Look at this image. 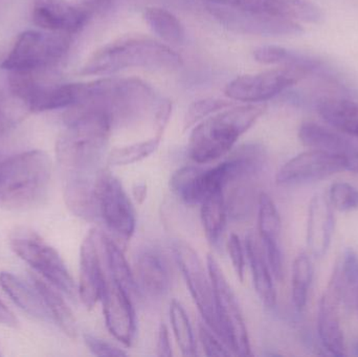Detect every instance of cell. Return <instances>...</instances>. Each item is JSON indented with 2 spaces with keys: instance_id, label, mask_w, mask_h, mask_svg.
Segmentation results:
<instances>
[{
  "instance_id": "cell-1",
  "label": "cell",
  "mask_w": 358,
  "mask_h": 357,
  "mask_svg": "<svg viewBox=\"0 0 358 357\" xmlns=\"http://www.w3.org/2000/svg\"><path fill=\"white\" fill-rule=\"evenodd\" d=\"M65 122L66 127L56 145L64 180L94 175L106 152L113 121L102 111L71 107Z\"/></svg>"
},
{
  "instance_id": "cell-2",
  "label": "cell",
  "mask_w": 358,
  "mask_h": 357,
  "mask_svg": "<svg viewBox=\"0 0 358 357\" xmlns=\"http://www.w3.org/2000/svg\"><path fill=\"white\" fill-rule=\"evenodd\" d=\"M182 58L169 46L144 36H125L96 50L80 68L82 75H107L128 68L171 71Z\"/></svg>"
},
{
  "instance_id": "cell-3",
  "label": "cell",
  "mask_w": 358,
  "mask_h": 357,
  "mask_svg": "<svg viewBox=\"0 0 358 357\" xmlns=\"http://www.w3.org/2000/svg\"><path fill=\"white\" fill-rule=\"evenodd\" d=\"M266 110L263 103L229 107L202 119L192 131L189 154L197 163H208L220 159L233 148Z\"/></svg>"
},
{
  "instance_id": "cell-4",
  "label": "cell",
  "mask_w": 358,
  "mask_h": 357,
  "mask_svg": "<svg viewBox=\"0 0 358 357\" xmlns=\"http://www.w3.org/2000/svg\"><path fill=\"white\" fill-rule=\"evenodd\" d=\"M50 159L31 150L0 161V207L23 211L37 205L48 193Z\"/></svg>"
},
{
  "instance_id": "cell-5",
  "label": "cell",
  "mask_w": 358,
  "mask_h": 357,
  "mask_svg": "<svg viewBox=\"0 0 358 357\" xmlns=\"http://www.w3.org/2000/svg\"><path fill=\"white\" fill-rule=\"evenodd\" d=\"M155 100V90L142 80L105 78L82 83L81 99L73 107L102 111L113 123L146 110Z\"/></svg>"
},
{
  "instance_id": "cell-6",
  "label": "cell",
  "mask_w": 358,
  "mask_h": 357,
  "mask_svg": "<svg viewBox=\"0 0 358 357\" xmlns=\"http://www.w3.org/2000/svg\"><path fill=\"white\" fill-rule=\"evenodd\" d=\"M71 43L69 34L23 31L2 62V69L17 75H40L48 73L66 57Z\"/></svg>"
},
{
  "instance_id": "cell-7",
  "label": "cell",
  "mask_w": 358,
  "mask_h": 357,
  "mask_svg": "<svg viewBox=\"0 0 358 357\" xmlns=\"http://www.w3.org/2000/svg\"><path fill=\"white\" fill-rule=\"evenodd\" d=\"M10 249L27 262L50 284L63 295L75 299V281L58 252L48 245L37 232L25 226L15 228L10 235Z\"/></svg>"
},
{
  "instance_id": "cell-8",
  "label": "cell",
  "mask_w": 358,
  "mask_h": 357,
  "mask_svg": "<svg viewBox=\"0 0 358 357\" xmlns=\"http://www.w3.org/2000/svg\"><path fill=\"white\" fill-rule=\"evenodd\" d=\"M206 266L214 291L215 310L220 329V339L236 356H250V337L237 298L220 265L212 255L208 256Z\"/></svg>"
},
{
  "instance_id": "cell-9",
  "label": "cell",
  "mask_w": 358,
  "mask_h": 357,
  "mask_svg": "<svg viewBox=\"0 0 358 357\" xmlns=\"http://www.w3.org/2000/svg\"><path fill=\"white\" fill-rule=\"evenodd\" d=\"M96 197L100 219L113 234L129 240L136 232V211L123 184L108 170L96 174Z\"/></svg>"
},
{
  "instance_id": "cell-10",
  "label": "cell",
  "mask_w": 358,
  "mask_h": 357,
  "mask_svg": "<svg viewBox=\"0 0 358 357\" xmlns=\"http://www.w3.org/2000/svg\"><path fill=\"white\" fill-rule=\"evenodd\" d=\"M310 73L299 67L284 66L252 75H240L227 84L224 94L240 102L262 103L281 94Z\"/></svg>"
},
{
  "instance_id": "cell-11",
  "label": "cell",
  "mask_w": 358,
  "mask_h": 357,
  "mask_svg": "<svg viewBox=\"0 0 358 357\" xmlns=\"http://www.w3.org/2000/svg\"><path fill=\"white\" fill-rule=\"evenodd\" d=\"M172 251L202 319L217 337H220V329L215 310L214 291L208 272L204 270L203 264L193 247L185 241H176Z\"/></svg>"
},
{
  "instance_id": "cell-12",
  "label": "cell",
  "mask_w": 358,
  "mask_h": 357,
  "mask_svg": "<svg viewBox=\"0 0 358 357\" xmlns=\"http://www.w3.org/2000/svg\"><path fill=\"white\" fill-rule=\"evenodd\" d=\"M212 16L231 31L260 36L299 35L304 31L296 21L221 4L208 6Z\"/></svg>"
},
{
  "instance_id": "cell-13",
  "label": "cell",
  "mask_w": 358,
  "mask_h": 357,
  "mask_svg": "<svg viewBox=\"0 0 358 357\" xmlns=\"http://www.w3.org/2000/svg\"><path fill=\"white\" fill-rule=\"evenodd\" d=\"M343 171H347L346 159L313 149L289 159L278 172L275 182L280 186L306 184L325 180Z\"/></svg>"
},
{
  "instance_id": "cell-14",
  "label": "cell",
  "mask_w": 358,
  "mask_h": 357,
  "mask_svg": "<svg viewBox=\"0 0 358 357\" xmlns=\"http://www.w3.org/2000/svg\"><path fill=\"white\" fill-rule=\"evenodd\" d=\"M101 301L109 333L120 343L130 347L136 337V318L129 293L105 275Z\"/></svg>"
},
{
  "instance_id": "cell-15",
  "label": "cell",
  "mask_w": 358,
  "mask_h": 357,
  "mask_svg": "<svg viewBox=\"0 0 358 357\" xmlns=\"http://www.w3.org/2000/svg\"><path fill=\"white\" fill-rule=\"evenodd\" d=\"M342 304L338 266L334 268L327 289L324 291L317 312V333L324 348L336 356H346L344 333L341 325L340 306Z\"/></svg>"
},
{
  "instance_id": "cell-16",
  "label": "cell",
  "mask_w": 358,
  "mask_h": 357,
  "mask_svg": "<svg viewBox=\"0 0 358 357\" xmlns=\"http://www.w3.org/2000/svg\"><path fill=\"white\" fill-rule=\"evenodd\" d=\"M90 10L67 0H34L31 17L41 29L71 35L83 29L90 19Z\"/></svg>"
},
{
  "instance_id": "cell-17",
  "label": "cell",
  "mask_w": 358,
  "mask_h": 357,
  "mask_svg": "<svg viewBox=\"0 0 358 357\" xmlns=\"http://www.w3.org/2000/svg\"><path fill=\"white\" fill-rule=\"evenodd\" d=\"M100 233L92 231L82 242L80 249V299L87 309H92L101 301L105 272L100 257Z\"/></svg>"
},
{
  "instance_id": "cell-18",
  "label": "cell",
  "mask_w": 358,
  "mask_h": 357,
  "mask_svg": "<svg viewBox=\"0 0 358 357\" xmlns=\"http://www.w3.org/2000/svg\"><path fill=\"white\" fill-rule=\"evenodd\" d=\"M299 138L309 148L346 159L347 171L358 174V144L355 140L313 122L301 125Z\"/></svg>"
},
{
  "instance_id": "cell-19",
  "label": "cell",
  "mask_w": 358,
  "mask_h": 357,
  "mask_svg": "<svg viewBox=\"0 0 358 357\" xmlns=\"http://www.w3.org/2000/svg\"><path fill=\"white\" fill-rule=\"evenodd\" d=\"M334 210L328 197L323 194L315 195L309 203L307 245L315 258H323L331 245L336 228Z\"/></svg>"
},
{
  "instance_id": "cell-20",
  "label": "cell",
  "mask_w": 358,
  "mask_h": 357,
  "mask_svg": "<svg viewBox=\"0 0 358 357\" xmlns=\"http://www.w3.org/2000/svg\"><path fill=\"white\" fill-rule=\"evenodd\" d=\"M134 276L138 289L150 297H164L169 291L171 285L169 264L157 249H145L138 254Z\"/></svg>"
},
{
  "instance_id": "cell-21",
  "label": "cell",
  "mask_w": 358,
  "mask_h": 357,
  "mask_svg": "<svg viewBox=\"0 0 358 357\" xmlns=\"http://www.w3.org/2000/svg\"><path fill=\"white\" fill-rule=\"evenodd\" d=\"M96 174L66 178L63 182L67 207L76 216L87 221L100 219L96 197Z\"/></svg>"
},
{
  "instance_id": "cell-22",
  "label": "cell",
  "mask_w": 358,
  "mask_h": 357,
  "mask_svg": "<svg viewBox=\"0 0 358 357\" xmlns=\"http://www.w3.org/2000/svg\"><path fill=\"white\" fill-rule=\"evenodd\" d=\"M245 249L257 293L267 308H273L277 303V293L273 284V272L260 238L252 233L248 234L245 238Z\"/></svg>"
},
{
  "instance_id": "cell-23",
  "label": "cell",
  "mask_w": 358,
  "mask_h": 357,
  "mask_svg": "<svg viewBox=\"0 0 358 357\" xmlns=\"http://www.w3.org/2000/svg\"><path fill=\"white\" fill-rule=\"evenodd\" d=\"M0 286L21 310L37 320H50L48 308L35 286L33 289L18 277L8 272L0 274Z\"/></svg>"
},
{
  "instance_id": "cell-24",
  "label": "cell",
  "mask_w": 358,
  "mask_h": 357,
  "mask_svg": "<svg viewBox=\"0 0 358 357\" xmlns=\"http://www.w3.org/2000/svg\"><path fill=\"white\" fill-rule=\"evenodd\" d=\"M322 119L343 134L358 138V102L343 98H325L317 102Z\"/></svg>"
},
{
  "instance_id": "cell-25",
  "label": "cell",
  "mask_w": 358,
  "mask_h": 357,
  "mask_svg": "<svg viewBox=\"0 0 358 357\" xmlns=\"http://www.w3.org/2000/svg\"><path fill=\"white\" fill-rule=\"evenodd\" d=\"M31 280L38 293L41 296L50 319L56 322L67 337L76 339L78 333L77 322L71 308L61 296V291H57L58 289L56 287L52 286V284H48L34 275H31Z\"/></svg>"
},
{
  "instance_id": "cell-26",
  "label": "cell",
  "mask_w": 358,
  "mask_h": 357,
  "mask_svg": "<svg viewBox=\"0 0 358 357\" xmlns=\"http://www.w3.org/2000/svg\"><path fill=\"white\" fill-rule=\"evenodd\" d=\"M200 205V216L204 234L210 245H217L222 238L229 215L224 190L210 193Z\"/></svg>"
},
{
  "instance_id": "cell-27",
  "label": "cell",
  "mask_w": 358,
  "mask_h": 357,
  "mask_svg": "<svg viewBox=\"0 0 358 357\" xmlns=\"http://www.w3.org/2000/svg\"><path fill=\"white\" fill-rule=\"evenodd\" d=\"M204 172L206 169L196 166L180 168L170 178V189L187 205L201 203L206 196Z\"/></svg>"
},
{
  "instance_id": "cell-28",
  "label": "cell",
  "mask_w": 358,
  "mask_h": 357,
  "mask_svg": "<svg viewBox=\"0 0 358 357\" xmlns=\"http://www.w3.org/2000/svg\"><path fill=\"white\" fill-rule=\"evenodd\" d=\"M100 245L110 275L109 278L113 279L130 296L136 293L138 289V283L123 251L115 241L103 234H100Z\"/></svg>"
},
{
  "instance_id": "cell-29",
  "label": "cell",
  "mask_w": 358,
  "mask_h": 357,
  "mask_svg": "<svg viewBox=\"0 0 358 357\" xmlns=\"http://www.w3.org/2000/svg\"><path fill=\"white\" fill-rule=\"evenodd\" d=\"M144 18L150 29L168 43L182 44L185 41L182 23L166 8L157 6L145 8Z\"/></svg>"
},
{
  "instance_id": "cell-30",
  "label": "cell",
  "mask_w": 358,
  "mask_h": 357,
  "mask_svg": "<svg viewBox=\"0 0 358 357\" xmlns=\"http://www.w3.org/2000/svg\"><path fill=\"white\" fill-rule=\"evenodd\" d=\"M340 278L342 303L352 308L358 316V255L347 249L342 260L336 264Z\"/></svg>"
},
{
  "instance_id": "cell-31",
  "label": "cell",
  "mask_w": 358,
  "mask_h": 357,
  "mask_svg": "<svg viewBox=\"0 0 358 357\" xmlns=\"http://www.w3.org/2000/svg\"><path fill=\"white\" fill-rule=\"evenodd\" d=\"M281 226V216L277 205L268 194L260 193L258 196V231L261 242L263 245L279 243Z\"/></svg>"
},
{
  "instance_id": "cell-32",
  "label": "cell",
  "mask_w": 358,
  "mask_h": 357,
  "mask_svg": "<svg viewBox=\"0 0 358 357\" xmlns=\"http://www.w3.org/2000/svg\"><path fill=\"white\" fill-rule=\"evenodd\" d=\"M313 264L306 253H301L292 265V297L294 307L302 312L308 301L309 289L313 282Z\"/></svg>"
},
{
  "instance_id": "cell-33",
  "label": "cell",
  "mask_w": 358,
  "mask_h": 357,
  "mask_svg": "<svg viewBox=\"0 0 358 357\" xmlns=\"http://www.w3.org/2000/svg\"><path fill=\"white\" fill-rule=\"evenodd\" d=\"M169 314L172 330L181 354L183 356H195L196 344L191 322L187 312L178 300H172Z\"/></svg>"
},
{
  "instance_id": "cell-34",
  "label": "cell",
  "mask_w": 358,
  "mask_h": 357,
  "mask_svg": "<svg viewBox=\"0 0 358 357\" xmlns=\"http://www.w3.org/2000/svg\"><path fill=\"white\" fill-rule=\"evenodd\" d=\"M31 112L20 98L8 92H0V143Z\"/></svg>"
},
{
  "instance_id": "cell-35",
  "label": "cell",
  "mask_w": 358,
  "mask_h": 357,
  "mask_svg": "<svg viewBox=\"0 0 358 357\" xmlns=\"http://www.w3.org/2000/svg\"><path fill=\"white\" fill-rule=\"evenodd\" d=\"M161 140V138L155 136V138L144 140V142L117 147L109 153V165L121 167V166L138 163L155 153L159 148Z\"/></svg>"
},
{
  "instance_id": "cell-36",
  "label": "cell",
  "mask_w": 358,
  "mask_h": 357,
  "mask_svg": "<svg viewBox=\"0 0 358 357\" xmlns=\"http://www.w3.org/2000/svg\"><path fill=\"white\" fill-rule=\"evenodd\" d=\"M231 106H233L231 102L221 99L210 98L196 101L187 109L185 119V129H189L198 122H201L210 115Z\"/></svg>"
},
{
  "instance_id": "cell-37",
  "label": "cell",
  "mask_w": 358,
  "mask_h": 357,
  "mask_svg": "<svg viewBox=\"0 0 358 357\" xmlns=\"http://www.w3.org/2000/svg\"><path fill=\"white\" fill-rule=\"evenodd\" d=\"M334 210L349 212L358 209V189L348 182H334L328 195Z\"/></svg>"
},
{
  "instance_id": "cell-38",
  "label": "cell",
  "mask_w": 358,
  "mask_h": 357,
  "mask_svg": "<svg viewBox=\"0 0 358 357\" xmlns=\"http://www.w3.org/2000/svg\"><path fill=\"white\" fill-rule=\"evenodd\" d=\"M255 195L250 186L234 189L227 201V213L235 219L248 217L254 205Z\"/></svg>"
},
{
  "instance_id": "cell-39",
  "label": "cell",
  "mask_w": 358,
  "mask_h": 357,
  "mask_svg": "<svg viewBox=\"0 0 358 357\" xmlns=\"http://www.w3.org/2000/svg\"><path fill=\"white\" fill-rule=\"evenodd\" d=\"M227 251H229V259H231L236 276L241 282H243L244 272H245V256H244L243 245L238 235L231 234L229 236V241H227Z\"/></svg>"
},
{
  "instance_id": "cell-40",
  "label": "cell",
  "mask_w": 358,
  "mask_h": 357,
  "mask_svg": "<svg viewBox=\"0 0 358 357\" xmlns=\"http://www.w3.org/2000/svg\"><path fill=\"white\" fill-rule=\"evenodd\" d=\"M199 339L208 356L227 357L231 356L227 348L217 340L216 333L208 325H199Z\"/></svg>"
},
{
  "instance_id": "cell-41",
  "label": "cell",
  "mask_w": 358,
  "mask_h": 357,
  "mask_svg": "<svg viewBox=\"0 0 358 357\" xmlns=\"http://www.w3.org/2000/svg\"><path fill=\"white\" fill-rule=\"evenodd\" d=\"M287 48L278 45L259 46L254 50V58L262 64H284L287 57Z\"/></svg>"
},
{
  "instance_id": "cell-42",
  "label": "cell",
  "mask_w": 358,
  "mask_h": 357,
  "mask_svg": "<svg viewBox=\"0 0 358 357\" xmlns=\"http://www.w3.org/2000/svg\"><path fill=\"white\" fill-rule=\"evenodd\" d=\"M84 342L88 349L90 350L92 354L96 356L100 357H113V356H126L127 354L120 348L99 339V337H94L92 335H84Z\"/></svg>"
},
{
  "instance_id": "cell-43",
  "label": "cell",
  "mask_w": 358,
  "mask_h": 357,
  "mask_svg": "<svg viewBox=\"0 0 358 357\" xmlns=\"http://www.w3.org/2000/svg\"><path fill=\"white\" fill-rule=\"evenodd\" d=\"M172 113V103L170 101H162L157 106L155 113V130L159 138H163L164 132L169 123Z\"/></svg>"
},
{
  "instance_id": "cell-44",
  "label": "cell",
  "mask_w": 358,
  "mask_h": 357,
  "mask_svg": "<svg viewBox=\"0 0 358 357\" xmlns=\"http://www.w3.org/2000/svg\"><path fill=\"white\" fill-rule=\"evenodd\" d=\"M157 356L162 357H171L172 347L170 343L169 329L165 323H162L159 329V335H157Z\"/></svg>"
},
{
  "instance_id": "cell-45",
  "label": "cell",
  "mask_w": 358,
  "mask_h": 357,
  "mask_svg": "<svg viewBox=\"0 0 358 357\" xmlns=\"http://www.w3.org/2000/svg\"><path fill=\"white\" fill-rule=\"evenodd\" d=\"M0 323L6 326H17L18 321L15 318L14 314L4 305L3 302L0 300Z\"/></svg>"
},
{
  "instance_id": "cell-46",
  "label": "cell",
  "mask_w": 358,
  "mask_h": 357,
  "mask_svg": "<svg viewBox=\"0 0 358 357\" xmlns=\"http://www.w3.org/2000/svg\"><path fill=\"white\" fill-rule=\"evenodd\" d=\"M134 196L136 201L138 203H144L145 199L147 196V186L145 184H134Z\"/></svg>"
},
{
  "instance_id": "cell-47",
  "label": "cell",
  "mask_w": 358,
  "mask_h": 357,
  "mask_svg": "<svg viewBox=\"0 0 358 357\" xmlns=\"http://www.w3.org/2000/svg\"><path fill=\"white\" fill-rule=\"evenodd\" d=\"M98 2H101L102 4L108 3V2L113 1V0H96Z\"/></svg>"
},
{
  "instance_id": "cell-48",
  "label": "cell",
  "mask_w": 358,
  "mask_h": 357,
  "mask_svg": "<svg viewBox=\"0 0 358 357\" xmlns=\"http://www.w3.org/2000/svg\"><path fill=\"white\" fill-rule=\"evenodd\" d=\"M355 350H357V354H358V342L357 345H355Z\"/></svg>"
}]
</instances>
